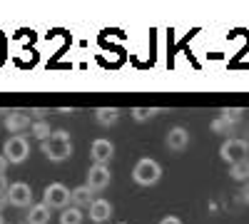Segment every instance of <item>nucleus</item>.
<instances>
[{"mask_svg":"<svg viewBox=\"0 0 249 224\" xmlns=\"http://www.w3.org/2000/svg\"><path fill=\"white\" fill-rule=\"evenodd\" d=\"M40 150H43V155H45L50 162H65V159L72 155L70 132H68V130H55L53 137L40 145Z\"/></svg>","mask_w":249,"mask_h":224,"instance_id":"1","label":"nucleus"},{"mask_svg":"<svg viewBox=\"0 0 249 224\" xmlns=\"http://www.w3.org/2000/svg\"><path fill=\"white\" fill-rule=\"evenodd\" d=\"M162 179V167L160 162H155L152 157H142L140 162H135L132 167V182L140 187H152Z\"/></svg>","mask_w":249,"mask_h":224,"instance_id":"2","label":"nucleus"},{"mask_svg":"<svg viewBox=\"0 0 249 224\" xmlns=\"http://www.w3.org/2000/svg\"><path fill=\"white\" fill-rule=\"evenodd\" d=\"M219 157L227 162V165H237V162H244V159H249V142L247 139H242V137H230L222 145V150H219Z\"/></svg>","mask_w":249,"mask_h":224,"instance_id":"3","label":"nucleus"},{"mask_svg":"<svg viewBox=\"0 0 249 224\" xmlns=\"http://www.w3.org/2000/svg\"><path fill=\"white\" fill-rule=\"evenodd\" d=\"M3 157L10 162V165H23V162L30 157V142H28V137L25 135H13L5 142Z\"/></svg>","mask_w":249,"mask_h":224,"instance_id":"4","label":"nucleus"},{"mask_svg":"<svg viewBox=\"0 0 249 224\" xmlns=\"http://www.w3.org/2000/svg\"><path fill=\"white\" fill-rule=\"evenodd\" d=\"M43 202H45L50 209H62V212H65L68 205L72 202V190H68L65 185H62V182H53V185L45 187Z\"/></svg>","mask_w":249,"mask_h":224,"instance_id":"5","label":"nucleus"},{"mask_svg":"<svg viewBox=\"0 0 249 224\" xmlns=\"http://www.w3.org/2000/svg\"><path fill=\"white\" fill-rule=\"evenodd\" d=\"M8 205L18 209H30L33 207V190L25 182H13L8 187Z\"/></svg>","mask_w":249,"mask_h":224,"instance_id":"6","label":"nucleus"},{"mask_svg":"<svg viewBox=\"0 0 249 224\" xmlns=\"http://www.w3.org/2000/svg\"><path fill=\"white\" fill-rule=\"evenodd\" d=\"M110 179H112V172H110L107 165H92L88 170V187L92 192H102L110 185Z\"/></svg>","mask_w":249,"mask_h":224,"instance_id":"7","label":"nucleus"},{"mask_svg":"<svg viewBox=\"0 0 249 224\" xmlns=\"http://www.w3.org/2000/svg\"><path fill=\"white\" fill-rule=\"evenodd\" d=\"M33 122L35 120H30V115L28 112H8L5 115V122H3V125H5V130L10 132V135H25L30 127H33Z\"/></svg>","mask_w":249,"mask_h":224,"instance_id":"8","label":"nucleus"},{"mask_svg":"<svg viewBox=\"0 0 249 224\" xmlns=\"http://www.w3.org/2000/svg\"><path fill=\"white\" fill-rule=\"evenodd\" d=\"M90 157H92V165H107V162L115 157V147H112V142H110V139H105V137L95 139L92 145H90Z\"/></svg>","mask_w":249,"mask_h":224,"instance_id":"9","label":"nucleus"},{"mask_svg":"<svg viewBox=\"0 0 249 224\" xmlns=\"http://www.w3.org/2000/svg\"><path fill=\"white\" fill-rule=\"evenodd\" d=\"M164 142H167V150L170 152H184L187 145H190V132H187V127L177 125L167 132V137H164Z\"/></svg>","mask_w":249,"mask_h":224,"instance_id":"10","label":"nucleus"},{"mask_svg":"<svg viewBox=\"0 0 249 224\" xmlns=\"http://www.w3.org/2000/svg\"><path fill=\"white\" fill-rule=\"evenodd\" d=\"M88 217H90V222H95V224H105L110 217H112V205L107 199H95L92 205H90V209H88Z\"/></svg>","mask_w":249,"mask_h":224,"instance_id":"11","label":"nucleus"},{"mask_svg":"<svg viewBox=\"0 0 249 224\" xmlns=\"http://www.w3.org/2000/svg\"><path fill=\"white\" fill-rule=\"evenodd\" d=\"M92 202H95V192H92L88 185H77V187L72 190V205H75L77 209H82V207L90 209Z\"/></svg>","mask_w":249,"mask_h":224,"instance_id":"12","label":"nucleus"},{"mask_svg":"<svg viewBox=\"0 0 249 224\" xmlns=\"http://www.w3.org/2000/svg\"><path fill=\"white\" fill-rule=\"evenodd\" d=\"M50 207L45 205V202H37V205H33L28 209V224H48L50 222Z\"/></svg>","mask_w":249,"mask_h":224,"instance_id":"13","label":"nucleus"},{"mask_svg":"<svg viewBox=\"0 0 249 224\" xmlns=\"http://www.w3.org/2000/svg\"><path fill=\"white\" fill-rule=\"evenodd\" d=\"M95 120H97V125H102V127H112L115 122L120 120V112L115 107H97L95 110Z\"/></svg>","mask_w":249,"mask_h":224,"instance_id":"14","label":"nucleus"},{"mask_svg":"<svg viewBox=\"0 0 249 224\" xmlns=\"http://www.w3.org/2000/svg\"><path fill=\"white\" fill-rule=\"evenodd\" d=\"M53 127H50V122H45V120H35L33 122V127H30V135L35 137V139H40V142H48L50 137H53Z\"/></svg>","mask_w":249,"mask_h":224,"instance_id":"15","label":"nucleus"},{"mask_svg":"<svg viewBox=\"0 0 249 224\" xmlns=\"http://www.w3.org/2000/svg\"><path fill=\"white\" fill-rule=\"evenodd\" d=\"M210 130L214 132V135H232L234 130H237V125L234 122H230L227 117H217V120H212V125H210Z\"/></svg>","mask_w":249,"mask_h":224,"instance_id":"16","label":"nucleus"},{"mask_svg":"<svg viewBox=\"0 0 249 224\" xmlns=\"http://www.w3.org/2000/svg\"><path fill=\"white\" fill-rule=\"evenodd\" d=\"M230 177H232L234 182H249V159L232 165V167H230Z\"/></svg>","mask_w":249,"mask_h":224,"instance_id":"17","label":"nucleus"},{"mask_svg":"<svg viewBox=\"0 0 249 224\" xmlns=\"http://www.w3.org/2000/svg\"><path fill=\"white\" fill-rule=\"evenodd\" d=\"M82 222H85V214H82V209H77V207H68L60 214V224H82Z\"/></svg>","mask_w":249,"mask_h":224,"instance_id":"18","label":"nucleus"},{"mask_svg":"<svg viewBox=\"0 0 249 224\" xmlns=\"http://www.w3.org/2000/svg\"><path fill=\"white\" fill-rule=\"evenodd\" d=\"M157 112H160V110H155V107H135V110H132V120H135V122H147V120H152Z\"/></svg>","mask_w":249,"mask_h":224,"instance_id":"19","label":"nucleus"},{"mask_svg":"<svg viewBox=\"0 0 249 224\" xmlns=\"http://www.w3.org/2000/svg\"><path fill=\"white\" fill-rule=\"evenodd\" d=\"M222 117H227V120H230V122H234V125H239V120H242V110H232V107H227V110H222L219 112Z\"/></svg>","mask_w":249,"mask_h":224,"instance_id":"20","label":"nucleus"},{"mask_svg":"<svg viewBox=\"0 0 249 224\" xmlns=\"http://www.w3.org/2000/svg\"><path fill=\"white\" fill-rule=\"evenodd\" d=\"M160 224H182V219L175 217V214H167V217H162V219H160Z\"/></svg>","mask_w":249,"mask_h":224,"instance_id":"21","label":"nucleus"},{"mask_svg":"<svg viewBox=\"0 0 249 224\" xmlns=\"http://www.w3.org/2000/svg\"><path fill=\"white\" fill-rule=\"evenodd\" d=\"M8 187H10V185H8L5 174H0V197H5V194H8Z\"/></svg>","mask_w":249,"mask_h":224,"instance_id":"22","label":"nucleus"},{"mask_svg":"<svg viewBox=\"0 0 249 224\" xmlns=\"http://www.w3.org/2000/svg\"><path fill=\"white\" fill-rule=\"evenodd\" d=\"M8 165H10V162H8L5 157H0V174H5V170H8Z\"/></svg>","mask_w":249,"mask_h":224,"instance_id":"23","label":"nucleus"},{"mask_svg":"<svg viewBox=\"0 0 249 224\" xmlns=\"http://www.w3.org/2000/svg\"><path fill=\"white\" fill-rule=\"evenodd\" d=\"M242 199H244L247 205H249V182H247V185H244V190H242Z\"/></svg>","mask_w":249,"mask_h":224,"instance_id":"24","label":"nucleus"},{"mask_svg":"<svg viewBox=\"0 0 249 224\" xmlns=\"http://www.w3.org/2000/svg\"><path fill=\"white\" fill-rule=\"evenodd\" d=\"M5 205H8V194L0 197V214H3V207H5Z\"/></svg>","mask_w":249,"mask_h":224,"instance_id":"25","label":"nucleus"},{"mask_svg":"<svg viewBox=\"0 0 249 224\" xmlns=\"http://www.w3.org/2000/svg\"><path fill=\"white\" fill-rule=\"evenodd\" d=\"M0 224H5V219H3V214H0Z\"/></svg>","mask_w":249,"mask_h":224,"instance_id":"26","label":"nucleus"},{"mask_svg":"<svg viewBox=\"0 0 249 224\" xmlns=\"http://www.w3.org/2000/svg\"><path fill=\"white\" fill-rule=\"evenodd\" d=\"M117 224H127V222H117Z\"/></svg>","mask_w":249,"mask_h":224,"instance_id":"27","label":"nucleus"}]
</instances>
